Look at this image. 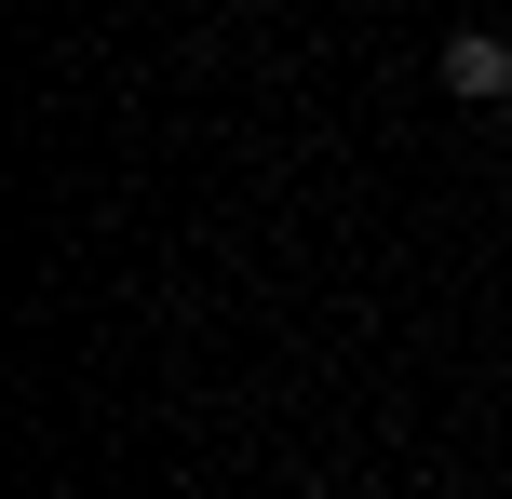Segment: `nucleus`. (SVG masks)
Instances as JSON below:
<instances>
[{
  "instance_id": "nucleus-1",
  "label": "nucleus",
  "mask_w": 512,
  "mask_h": 499,
  "mask_svg": "<svg viewBox=\"0 0 512 499\" xmlns=\"http://www.w3.org/2000/svg\"><path fill=\"white\" fill-rule=\"evenodd\" d=\"M445 95H512V41H486V27H472V41H445Z\"/></svg>"
}]
</instances>
